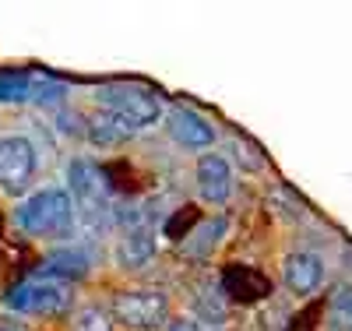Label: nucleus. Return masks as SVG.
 <instances>
[{
    "label": "nucleus",
    "mask_w": 352,
    "mask_h": 331,
    "mask_svg": "<svg viewBox=\"0 0 352 331\" xmlns=\"http://www.w3.org/2000/svg\"><path fill=\"white\" fill-rule=\"evenodd\" d=\"M14 222L25 236L43 239V244H56V239H67L74 233L78 212L64 187H43L18 204Z\"/></svg>",
    "instance_id": "nucleus-1"
},
{
    "label": "nucleus",
    "mask_w": 352,
    "mask_h": 331,
    "mask_svg": "<svg viewBox=\"0 0 352 331\" xmlns=\"http://www.w3.org/2000/svg\"><path fill=\"white\" fill-rule=\"evenodd\" d=\"M96 103L102 113H109L124 131L138 134V131H148L162 120V103L155 92L141 85H102L96 92Z\"/></svg>",
    "instance_id": "nucleus-2"
},
{
    "label": "nucleus",
    "mask_w": 352,
    "mask_h": 331,
    "mask_svg": "<svg viewBox=\"0 0 352 331\" xmlns=\"http://www.w3.org/2000/svg\"><path fill=\"white\" fill-rule=\"evenodd\" d=\"M67 197L74 204V212L85 215L88 222H109L113 215V197H109V187H106V176L102 169L92 162V159H71L67 162Z\"/></svg>",
    "instance_id": "nucleus-3"
},
{
    "label": "nucleus",
    "mask_w": 352,
    "mask_h": 331,
    "mask_svg": "<svg viewBox=\"0 0 352 331\" xmlns=\"http://www.w3.org/2000/svg\"><path fill=\"white\" fill-rule=\"evenodd\" d=\"M106 314L131 331H159L169 324V296L162 289H124L109 299Z\"/></svg>",
    "instance_id": "nucleus-4"
},
{
    "label": "nucleus",
    "mask_w": 352,
    "mask_h": 331,
    "mask_svg": "<svg viewBox=\"0 0 352 331\" xmlns=\"http://www.w3.org/2000/svg\"><path fill=\"white\" fill-rule=\"evenodd\" d=\"M74 303V289L60 282H46V279H28L18 282L8 296L4 307L11 314H28V317H56Z\"/></svg>",
    "instance_id": "nucleus-5"
},
{
    "label": "nucleus",
    "mask_w": 352,
    "mask_h": 331,
    "mask_svg": "<svg viewBox=\"0 0 352 331\" xmlns=\"http://www.w3.org/2000/svg\"><path fill=\"white\" fill-rule=\"evenodd\" d=\"M162 127L169 134V141L187 156H204V152H215V141L219 131L212 120H204L197 109L190 106H169L162 109Z\"/></svg>",
    "instance_id": "nucleus-6"
},
{
    "label": "nucleus",
    "mask_w": 352,
    "mask_h": 331,
    "mask_svg": "<svg viewBox=\"0 0 352 331\" xmlns=\"http://www.w3.org/2000/svg\"><path fill=\"white\" fill-rule=\"evenodd\" d=\"M36 169H39L36 145L25 134H4L0 138V187L11 197H18L32 187Z\"/></svg>",
    "instance_id": "nucleus-7"
},
{
    "label": "nucleus",
    "mask_w": 352,
    "mask_h": 331,
    "mask_svg": "<svg viewBox=\"0 0 352 331\" xmlns=\"http://www.w3.org/2000/svg\"><path fill=\"white\" fill-rule=\"evenodd\" d=\"M194 191L204 204L222 208L232 197V162L222 152H204L194 166Z\"/></svg>",
    "instance_id": "nucleus-8"
},
{
    "label": "nucleus",
    "mask_w": 352,
    "mask_h": 331,
    "mask_svg": "<svg viewBox=\"0 0 352 331\" xmlns=\"http://www.w3.org/2000/svg\"><path fill=\"white\" fill-rule=\"evenodd\" d=\"M155 247H159V236L152 229V222H141V219H131L127 226H120V236H116V264L127 268V272H141L144 264H152L155 257Z\"/></svg>",
    "instance_id": "nucleus-9"
},
{
    "label": "nucleus",
    "mask_w": 352,
    "mask_h": 331,
    "mask_svg": "<svg viewBox=\"0 0 352 331\" xmlns=\"http://www.w3.org/2000/svg\"><path fill=\"white\" fill-rule=\"evenodd\" d=\"M64 96V85L32 71H4L0 74V103H53Z\"/></svg>",
    "instance_id": "nucleus-10"
},
{
    "label": "nucleus",
    "mask_w": 352,
    "mask_h": 331,
    "mask_svg": "<svg viewBox=\"0 0 352 331\" xmlns=\"http://www.w3.org/2000/svg\"><path fill=\"white\" fill-rule=\"evenodd\" d=\"M282 286L296 296L307 299L324 286V261L314 250H289L282 257Z\"/></svg>",
    "instance_id": "nucleus-11"
},
{
    "label": "nucleus",
    "mask_w": 352,
    "mask_h": 331,
    "mask_svg": "<svg viewBox=\"0 0 352 331\" xmlns=\"http://www.w3.org/2000/svg\"><path fill=\"white\" fill-rule=\"evenodd\" d=\"M88 268H92V261H88L81 250H71V247H64V250H53L43 264H39V279H46V282H60V286H74V282H81L85 275H88Z\"/></svg>",
    "instance_id": "nucleus-12"
},
{
    "label": "nucleus",
    "mask_w": 352,
    "mask_h": 331,
    "mask_svg": "<svg viewBox=\"0 0 352 331\" xmlns=\"http://www.w3.org/2000/svg\"><path fill=\"white\" fill-rule=\"evenodd\" d=\"M127 138H131V131H124V127L116 124L109 113H102V109H96V116L85 120V141L96 145V148H116V145L127 141Z\"/></svg>",
    "instance_id": "nucleus-13"
},
{
    "label": "nucleus",
    "mask_w": 352,
    "mask_h": 331,
    "mask_svg": "<svg viewBox=\"0 0 352 331\" xmlns=\"http://www.w3.org/2000/svg\"><path fill=\"white\" fill-rule=\"evenodd\" d=\"M324 331H352V282L338 286L328 299Z\"/></svg>",
    "instance_id": "nucleus-14"
},
{
    "label": "nucleus",
    "mask_w": 352,
    "mask_h": 331,
    "mask_svg": "<svg viewBox=\"0 0 352 331\" xmlns=\"http://www.w3.org/2000/svg\"><path fill=\"white\" fill-rule=\"evenodd\" d=\"M74 331H116V328H113V321L102 307H85L74 317Z\"/></svg>",
    "instance_id": "nucleus-15"
},
{
    "label": "nucleus",
    "mask_w": 352,
    "mask_h": 331,
    "mask_svg": "<svg viewBox=\"0 0 352 331\" xmlns=\"http://www.w3.org/2000/svg\"><path fill=\"white\" fill-rule=\"evenodd\" d=\"M166 331H201V324L194 321V317H169V324H166Z\"/></svg>",
    "instance_id": "nucleus-16"
},
{
    "label": "nucleus",
    "mask_w": 352,
    "mask_h": 331,
    "mask_svg": "<svg viewBox=\"0 0 352 331\" xmlns=\"http://www.w3.org/2000/svg\"><path fill=\"white\" fill-rule=\"evenodd\" d=\"M0 331H25V328L14 324V321H0Z\"/></svg>",
    "instance_id": "nucleus-17"
}]
</instances>
